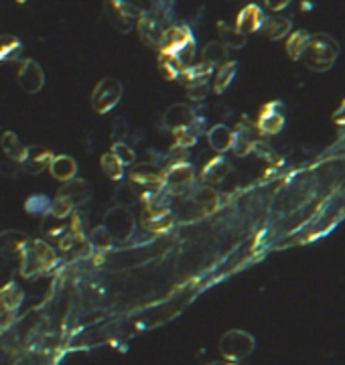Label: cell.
<instances>
[{
    "mask_svg": "<svg viewBox=\"0 0 345 365\" xmlns=\"http://www.w3.org/2000/svg\"><path fill=\"white\" fill-rule=\"evenodd\" d=\"M21 260V276L25 280L39 278L43 274H49L59 264V256L55 248L45 241V239L29 238L23 254L18 256Z\"/></svg>",
    "mask_w": 345,
    "mask_h": 365,
    "instance_id": "obj_1",
    "label": "cell"
},
{
    "mask_svg": "<svg viewBox=\"0 0 345 365\" xmlns=\"http://www.w3.org/2000/svg\"><path fill=\"white\" fill-rule=\"evenodd\" d=\"M337 57H339V43L327 33H315L309 37L301 61L307 65V70L323 73L335 65Z\"/></svg>",
    "mask_w": 345,
    "mask_h": 365,
    "instance_id": "obj_2",
    "label": "cell"
},
{
    "mask_svg": "<svg viewBox=\"0 0 345 365\" xmlns=\"http://www.w3.org/2000/svg\"><path fill=\"white\" fill-rule=\"evenodd\" d=\"M158 51L172 55L183 67L193 65L197 43H195L191 27L189 25H171L165 33V39H163V45Z\"/></svg>",
    "mask_w": 345,
    "mask_h": 365,
    "instance_id": "obj_3",
    "label": "cell"
},
{
    "mask_svg": "<svg viewBox=\"0 0 345 365\" xmlns=\"http://www.w3.org/2000/svg\"><path fill=\"white\" fill-rule=\"evenodd\" d=\"M144 13L143 0H104V16L120 33H130Z\"/></svg>",
    "mask_w": 345,
    "mask_h": 365,
    "instance_id": "obj_4",
    "label": "cell"
},
{
    "mask_svg": "<svg viewBox=\"0 0 345 365\" xmlns=\"http://www.w3.org/2000/svg\"><path fill=\"white\" fill-rule=\"evenodd\" d=\"M128 185L136 193L141 203H146L150 197L165 193L163 170L158 173V170H155V167H148L146 163L132 167V170L128 173Z\"/></svg>",
    "mask_w": 345,
    "mask_h": 365,
    "instance_id": "obj_5",
    "label": "cell"
},
{
    "mask_svg": "<svg viewBox=\"0 0 345 365\" xmlns=\"http://www.w3.org/2000/svg\"><path fill=\"white\" fill-rule=\"evenodd\" d=\"M254 349H256V339L242 329H231L228 333H224V337L219 341L221 357L230 364L244 361L246 357L252 355Z\"/></svg>",
    "mask_w": 345,
    "mask_h": 365,
    "instance_id": "obj_6",
    "label": "cell"
},
{
    "mask_svg": "<svg viewBox=\"0 0 345 365\" xmlns=\"http://www.w3.org/2000/svg\"><path fill=\"white\" fill-rule=\"evenodd\" d=\"M163 179H165V193L167 195H183L189 189L195 187V169L191 163L165 165L163 167Z\"/></svg>",
    "mask_w": 345,
    "mask_h": 365,
    "instance_id": "obj_7",
    "label": "cell"
},
{
    "mask_svg": "<svg viewBox=\"0 0 345 365\" xmlns=\"http://www.w3.org/2000/svg\"><path fill=\"white\" fill-rule=\"evenodd\" d=\"M124 94L122 84L116 77H104L92 92V108L98 114H108L120 104Z\"/></svg>",
    "mask_w": 345,
    "mask_h": 365,
    "instance_id": "obj_8",
    "label": "cell"
},
{
    "mask_svg": "<svg viewBox=\"0 0 345 365\" xmlns=\"http://www.w3.org/2000/svg\"><path fill=\"white\" fill-rule=\"evenodd\" d=\"M287 106L280 99H274L262 106L256 120V130L262 136H276L283 132V128L287 124Z\"/></svg>",
    "mask_w": 345,
    "mask_h": 365,
    "instance_id": "obj_9",
    "label": "cell"
},
{
    "mask_svg": "<svg viewBox=\"0 0 345 365\" xmlns=\"http://www.w3.org/2000/svg\"><path fill=\"white\" fill-rule=\"evenodd\" d=\"M104 227L110 231V236L114 238V241H126L132 238L134 229H136V219L132 215V211L126 207H112L106 211L104 217Z\"/></svg>",
    "mask_w": 345,
    "mask_h": 365,
    "instance_id": "obj_10",
    "label": "cell"
},
{
    "mask_svg": "<svg viewBox=\"0 0 345 365\" xmlns=\"http://www.w3.org/2000/svg\"><path fill=\"white\" fill-rule=\"evenodd\" d=\"M169 27H171V25H167L165 18H160L158 14L150 13V11H146V13L136 21L138 37H141V41H143L146 47H150V49H160L163 39H165V33H167V28Z\"/></svg>",
    "mask_w": 345,
    "mask_h": 365,
    "instance_id": "obj_11",
    "label": "cell"
},
{
    "mask_svg": "<svg viewBox=\"0 0 345 365\" xmlns=\"http://www.w3.org/2000/svg\"><path fill=\"white\" fill-rule=\"evenodd\" d=\"M141 225L146 234H153V236L169 234L175 227V213L171 207H144Z\"/></svg>",
    "mask_w": 345,
    "mask_h": 365,
    "instance_id": "obj_12",
    "label": "cell"
},
{
    "mask_svg": "<svg viewBox=\"0 0 345 365\" xmlns=\"http://www.w3.org/2000/svg\"><path fill=\"white\" fill-rule=\"evenodd\" d=\"M16 80H18V85L23 92L39 94L45 85V73L35 59H23L18 65V71H16Z\"/></svg>",
    "mask_w": 345,
    "mask_h": 365,
    "instance_id": "obj_13",
    "label": "cell"
},
{
    "mask_svg": "<svg viewBox=\"0 0 345 365\" xmlns=\"http://www.w3.org/2000/svg\"><path fill=\"white\" fill-rule=\"evenodd\" d=\"M231 173H234V169H231L230 160L224 155H217L203 165L199 179H202L203 185L216 187V185H224V182L228 181V177H230Z\"/></svg>",
    "mask_w": 345,
    "mask_h": 365,
    "instance_id": "obj_14",
    "label": "cell"
},
{
    "mask_svg": "<svg viewBox=\"0 0 345 365\" xmlns=\"http://www.w3.org/2000/svg\"><path fill=\"white\" fill-rule=\"evenodd\" d=\"M256 142V124H252L248 120V116H244L238 126L234 128V142H231V153L236 156H248L254 148Z\"/></svg>",
    "mask_w": 345,
    "mask_h": 365,
    "instance_id": "obj_15",
    "label": "cell"
},
{
    "mask_svg": "<svg viewBox=\"0 0 345 365\" xmlns=\"http://www.w3.org/2000/svg\"><path fill=\"white\" fill-rule=\"evenodd\" d=\"M53 156H55L53 151H49L47 146H41V144L27 146V155L21 163V170L27 173V175H41V173L49 169Z\"/></svg>",
    "mask_w": 345,
    "mask_h": 365,
    "instance_id": "obj_16",
    "label": "cell"
},
{
    "mask_svg": "<svg viewBox=\"0 0 345 365\" xmlns=\"http://www.w3.org/2000/svg\"><path fill=\"white\" fill-rule=\"evenodd\" d=\"M23 300H25L23 288H21L15 280L6 282V284L0 288V321L11 319L16 310L21 309Z\"/></svg>",
    "mask_w": 345,
    "mask_h": 365,
    "instance_id": "obj_17",
    "label": "cell"
},
{
    "mask_svg": "<svg viewBox=\"0 0 345 365\" xmlns=\"http://www.w3.org/2000/svg\"><path fill=\"white\" fill-rule=\"evenodd\" d=\"M59 197L67 199L75 209H80L82 205L89 203L92 199V187L86 179H72V181L63 182V187L58 191Z\"/></svg>",
    "mask_w": 345,
    "mask_h": 365,
    "instance_id": "obj_18",
    "label": "cell"
},
{
    "mask_svg": "<svg viewBox=\"0 0 345 365\" xmlns=\"http://www.w3.org/2000/svg\"><path fill=\"white\" fill-rule=\"evenodd\" d=\"M195 110L187 106V104H172L167 112L163 114V124L167 130H181V128H189L193 122Z\"/></svg>",
    "mask_w": 345,
    "mask_h": 365,
    "instance_id": "obj_19",
    "label": "cell"
},
{
    "mask_svg": "<svg viewBox=\"0 0 345 365\" xmlns=\"http://www.w3.org/2000/svg\"><path fill=\"white\" fill-rule=\"evenodd\" d=\"M264 11L260 9V4H246L244 9L238 13L236 18V28L242 33V35H250V33H256L262 27V21H264Z\"/></svg>",
    "mask_w": 345,
    "mask_h": 365,
    "instance_id": "obj_20",
    "label": "cell"
},
{
    "mask_svg": "<svg viewBox=\"0 0 345 365\" xmlns=\"http://www.w3.org/2000/svg\"><path fill=\"white\" fill-rule=\"evenodd\" d=\"M260 31L270 41H280V39H285V37H288L292 33V21L287 18V16H283V14H270V16H264Z\"/></svg>",
    "mask_w": 345,
    "mask_h": 365,
    "instance_id": "obj_21",
    "label": "cell"
},
{
    "mask_svg": "<svg viewBox=\"0 0 345 365\" xmlns=\"http://www.w3.org/2000/svg\"><path fill=\"white\" fill-rule=\"evenodd\" d=\"M29 241V236H25L23 231H2L0 234V254L4 258H18L25 246Z\"/></svg>",
    "mask_w": 345,
    "mask_h": 365,
    "instance_id": "obj_22",
    "label": "cell"
},
{
    "mask_svg": "<svg viewBox=\"0 0 345 365\" xmlns=\"http://www.w3.org/2000/svg\"><path fill=\"white\" fill-rule=\"evenodd\" d=\"M205 215H212L219 207V193L209 185H199L193 189V195L189 197Z\"/></svg>",
    "mask_w": 345,
    "mask_h": 365,
    "instance_id": "obj_23",
    "label": "cell"
},
{
    "mask_svg": "<svg viewBox=\"0 0 345 365\" xmlns=\"http://www.w3.org/2000/svg\"><path fill=\"white\" fill-rule=\"evenodd\" d=\"M49 173H51V177H53L55 181H72V179H75V175H77V163H75L73 156H53V160H51V165H49Z\"/></svg>",
    "mask_w": 345,
    "mask_h": 365,
    "instance_id": "obj_24",
    "label": "cell"
},
{
    "mask_svg": "<svg viewBox=\"0 0 345 365\" xmlns=\"http://www.w3.org/2000/svg\"><path fill=\"white\" fill-rule=\"evenodd\" d=\"M207 142L217 155H224V153L231 151L234 130L230 126H226V124H216V126L207 130Z\"/></svg>",
    "mask_w": 345,
    "mask_h": 365,
    "instance_id": "obj_25",
    "label": "cell"
},
{
    "mask_svg": "<svg viewBox=\"0 0 345 365\" xmlns=\"http://www.w3.org/2000/svg\"><path fill=\"white\" fill-rule=\"evenodd\" d=\"M0 146H2V153L9 156L13 163H16V165H21V163H23V158H25V155H27V146L18 141V136H16L15 132H11V130L2 134V138H0Z\"/></svg>",
    "mask_w": 345,
    "mask_h": 365,
    "instance_id": "obj_26",
    "label": "cell"
},
{
    "mask_svg": "<svg viewBox=\"0 0 345 365\" xmlns=\"http://www.w3.org/2000/svg\"><path fill=\"white\" fill-rule=\"evenodd\" d=\"M23 57V43L15 35H0V63L18 61Z\"/></svg>",
    "mask_w": 345,
    "mask_h": 365,
    "instance_id": "obj_27",
    "label": "cell"
},
{
    "mask_svg": "<svg viewBox=\"0 0 345 365\" xmlns=\"http://www.w3.org/2000/svg\"><path fill=\"white\" fill-rule=\"evenodd\" d=\"M228 61H230V53H228L226 45H221L219 41H212L205 45V49H203V63H207L214 70H217V67H221Z\"/></svg>",
    "mask_w": 345,
    "mask_h": 365,
    "instance_id": "obj_28",
    "label": "cell"
},
{
    "mask_svg": "<svg viewBox=\"0 0 345 365\" xmlns=\"http://www.w3.org/2000/svg\"><path fill=\"white\" fill-rule=\"evenodd\" d=\"M309 37L311 33L305 31V28H299V31H292L287 37V55L292 59V61H301L302 53L307 49V43H309Z\"/></svg>",
    "mask_w": 345,
    "mask_h": 365,
    "instance_id": "obj_29",
    "label": "cell"
},
{
    "mask_svg": "<svg viewBox=\"0 0 345 365\" xmlns=\"http://www.w3.org/2000/svg\"><path fill=\"white\" fill-rule=\"evenodd\" d=\"M217 35H219V39H221L219 43L226 45L228 49H242L246 43H248V37H246V35H242L236 27L226 25L224 21L217 23Z\"/></svg>",
    "mask_w": 345,
    "mask_h": 365,
    "instance_id": "obj_30",
    "label": "cell"
},
{
    "mask_svg": "<svg viewBox=\"0 0 345 365\" xmlns=\"http://www.w3.org/2000/svg\"><path fill=\"white\" fill-rule=\"evenodd\" d=\"M238 61H228V63H224L221 67H217V73H216V80H214V94L217 96H221L228 87L231 85L234 82V77H236V73H238Z\"/></svg>",
    "mask_w": 345,
    "mask_h": 365,
    "instance_id": "obj_31",
    "label": "cell"
},
{
    "mask_svg": "<svg viewBox=\"0 0 345 365\" xmlns=\"http://www.w3.org/2000/svg\"><path fill=\"white\" fill-rule=\"evenodd\" d=\"M183 70H185V67H183L175 57L169 55V53H160V51H158V71H160V75H163L167 82H179Z\"/></svg>",
    "mask_w": 345,
    "mask_h": 365,
    "instance_id": "obj_32",
    "label": "cell"
},
{
    "mask_svg": "<svg viewBox=\"0 0 345 365\" xmlns=\"http://www.w3.org/2000/svg\"><path fill=\"white\" fill-rule=\"evenodd\" d=\"M100 167L104 170V175L110 179V181H116L120 182L124 179V175H126V167L116 158L112 153H106V155H102L100 158Z\"/></svg>",
    "mask_w": 345,
    "mask_h": 365,
    "instance_id": "obj_33",
    "label": "cell"
},
{
    "mask_svg": "<svg viewBox=\"0 0 345 365\" xmlns=\"http://www.w3.org/2000/svg\"><path fill=\"white\" fill-rule=\"evenodd\" d=\"M212 73H214V67L202 61V63H197V65H189V67H185L183 73H181V77H179V82L183 85L193 84V82H205V80L212 77Z\"/></svg>",
    "mask_w": 345,
    "mask_h": 365,
    "instance_id": "obj_34",
    "label": "cell"
},
{
    "mask_svg": "<svg viewBox=\"0 0 345 365\" xmlns=\"http://www.w3.org/2000/svg\"><path fill=\"white\" fill-rule=\"evenodd\" d=\"M87 239H89L92 248H94V250H98V252H108V250L114 246V238L110 236V231H108L104 225H98V227L89 229Z\"/></svg>",
    "mask_w": 345,
    "mask_h": 365,
    "instance_id": "obj_35",
    "label": "cell"
},
{
    "mask_svg": "<svg viewBox=\"0 0 345 365\" xmlns=\"http://www.w3.org/2000/svg\"><path fill=\"white\" fill-rule=\"evenodd\" d=\"M136 203H138V197H136V193L132 191V187L128 185V181L118 182L114 189L116 207H126V209H130V207H134Z\"/></svg>",
    "mask_w": 345,
    "mask_h": 365,
    "instance_id": "obj_36",
    "label": "cell"
},
{
    "mask_svg": "<svg viewBox=\"0 0 345 365\" xmlns=\"http://www.w3.org/2000/svg\"><path fill=\"white\" fill-rule=\"evenodd\" d=\"M41 231H43L45 238H51V241H58V239H61L67 234L65 219H55L51 215H45L43 224H41Z\"/></svg>",
    "mask_w": 345,
    "mask_h": 365,
    "instance_id": "obj_37",
    "label": "cell"
},
{
    "mask_svg": "<svg viewBox=\"0 0 345 365\" xmlns=\"http://www.w3.org/2000/svg\"><path fill=\"white\" fill-rule=\"evenodd\" d=\"M49 207H51V199L47 195H41V193H37V195H31L27 201H25V211L29 213V215H37V217H45L47 213H49Z\"/></svg>",
    "mask_w": 345,
    "mask_h": 365,
    "instance_id": "obj_38",
    "label": "cell"
},
{
    "mask_svg": "<svg viewBox=\"0 0 345 365\" xmlns=\"http://www.w3.org/2000/svg\"><path fill=\"white\" fill-rule=\"evenodd\" d=\"M252 153L258 156V158H262V160H266L270 167H280V165H283V156L278 155L273 146H270V144H266V142H262V141L254 142Z\"/></svg>",
    "mask_w": 345,
    "mask_h": 365,
    "instance_id": "obj_39",
    "label": "cell"
},
{
    "mask_svg": "<svg viewBox=\"0 0 345 365\" xmlns=\"http://www.w3.org/2000/svg\"><path fill=\"white\" fill-rule=\"evenodd\" d=\"M150 13L158 14L160 18L167 21V25H172V11H175V0H146Z\"/></svg>",
    "mask_w": 345,
    "mask_h": 365,
    "instance_id": "obj_40",
    "label": "cell"
},
{
    "mask_svg": "<svg viewBox=\"0 0 345 365\" xmlns=\"http://www.w3.org/2000/svg\"><path fill=\"white\" fill-rule=\"evenodd\" d=\"M110 153L124 165V167H128V165H134L136 163V153H134V148L126 144V142H112V148H110Z\"/></svg>",
    "mask_w": 345,
    "mask_h": 365,
    "instance_id": "obj_41",
    "label": "cell"
},
{
    "mask_svg": "<svg viewBox=\"0 0 345 365\" xmlns=\"http://www.w3.org/2000/svg\"><path fill=\"white\" fill-rule=\"evenodd\" d=\"M73 211H75V207H73L72 203H70L67 199H63V197L58 195L51 201V207H49V213H47V215H51V217H55V219H67Z\"/></svg>",
    "mask_w": 345,
    "mask_h": 365,
    "instance_id": "obj_42",
    "label": "cell"
},
{
    "mask_svg": "<svg viewBox=\"0 0 345 365\" xmlns=\"http://www.w3.org/2000/svg\"><path fill=\"white\" fill-rule=\"evenodd\" d=\"M172 138H175V142H172V146H177V148H193L195 144H197V134L191 130V128H181V130H175L172 132Z\"/></svg>",
    "mask_w": 345,
    "mask_h": 365,
    "instance_id": "obj_43",
    "label": "cell"
},
{
    "mask_svg": "<svg viewBox=\"0 0 345 365\" xmlns=\"http://www.w3.org/2000/svg\"><path fill=\"white\" fill-rule=\"evenodd\" d=\"M185 89H187L189 99L203 102V99L207 98V94H209V80H205V82H193V84L185 85Z\"/></svg>",
    "mask_w": 345,
    "mask_h": 365,
    "instance_id": "obj_44",
    "label": "cell"
},
{
    "mask_svg": "<svg viewBox=\"0 0 345 365\" xmlns=\"http://www.w3.org/2000/svg\"><path fill=\"white\" fill-rule=\"evenodd\" d=\"M128 134L130 126L128 122H126V118H116L114 124H112V134H110L112 142H124L128 138Z\"/></svg>",
    "mask_w": 345,
    "mask_h": 365,
    "instance_id": "obj_45",
    "label": "cell"
},
{
    "mask_svg": "<svg viewBox=\"0 0 345 365\" xmlns=\"http://www.w3.org/2000/svg\"><path fill=\"white\" fill-rule=\"evenodd\" d=\"M165 156H167L165 165H179V163H189L191 153H189L187 148H177V146H171V148H169V153H167Z\"/></svg>",
    "mask_w": 345,
    "mask_h": 365,
    "instance_id": "obj_46",
    "label": "cell"
},
{
    "mask_svg": "<svg viewBox=\"0 0 345 365\" xmlns=\"http://www.w3.org/2000/svg\"><path fill=\"white\" fill-rule=\"evenodd\" d=\"M144 160H146V165H148V167H155V169H158V167H163V165H165L167 156H165V153L157 151V148H146V153H144Z\"/></svg>",
    "mask_w": 345,
    "mask_h": 365,
    "instance_id": "obj_47",
    "label": "cell"
},
{
    "mask_svg": "<svg viewBox=\"0 0 345 365\" xmlns=\"http://www.w3.org/2000/svg\"><path fill=\"white\" fill-rule=\"evenodd\" d=\"M290 2H292V0H264V4H266L270 11H274V13H280V11H285Z\"/></svg>",
    "mask_w": 345,
    "mask_h": 365,
    "instance_id": "obj_48",
    "label": "cell"
},
{
    "mask_svg": "<svg viewBox=\"0 0 345 365\" xmlns=\"http://www.w3.org/2000/svg\"><path fill=\"white\" fill-rule=\"evenodd\" d=\"M333 122H335L337 126H345V99L339 104V108L333 112Z\"/></svg>",
    "mask_w": 345,
    "mask_h": 365,
    "instance_id": "obj_49",
    "label": "cell"
},
{
    "mask_svg": "<svg viewBox=\"0 0 345 365\" xmlns=\"http://www.w3.org/2000/svg\"><path fill=\"white\" fill-rule=\"evenodd\" d=\"M205 365H226V364H219V361H212V364H205Z\"/></svg>",
    "mask_w": 345,
    "mask_h": 365,
    "instance_id": "obj_50",
    "label": "cell"
},
{
    "mask_svg": "<svg viewBox=\"0 0 345 365\" xmlns=\"http://www.w3.org/2000/svg\"><path fill=\"white\" fill-rule=\"evenodd\" d=\"M15 2H18V4H25L27 0H15Z\"/></svg>",
    "mask_w": 345,
    "mask_h": 365,
    "instance_id": "obj_51",
    "label": "cell"
},
{
    "mask_svg": "<svg viewBox=\"0 0 345 365\" xmlns=\"http://www.w3.org/2000/svg\"><path fill=\"white\" fill-rule=\"evenodd\" d=\"M226 365H240V364H230V361H226Z\"/></svg>",
    "mask_w": 345,
    "mask_h": 365,
    "instance_id": "obj_52",
    "label": "cell"
},
{
    "mask_svg": "<svg viewBox=\"0 0 345 365\" xmlns=\"http://www.w3.org/2000/svg\"><path fill=\"white\" fill-rule=\"evenodd\" d=\"M0 175H2V167H0Z\"/></svg>",
    "mask_w": 345,
    "mask_h": 365,
    "instance_id": "obj_53",
    "label": "cell"
}]
</instances>
